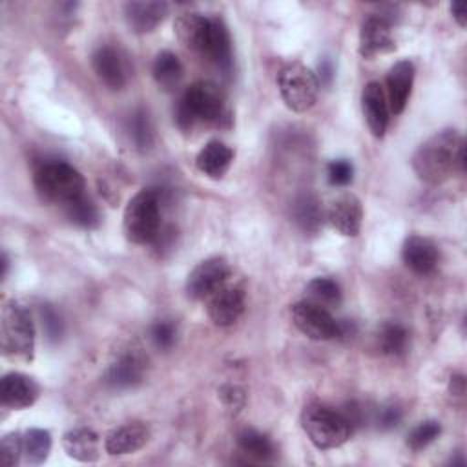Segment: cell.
I'll list each match as a JSON object with an SVG mask.
<instances>
[{
	"mask_svg": "<svg viewBox=\"0 0 467 467\" xmlns=\"http://www.w3.org/2000/svg\"><path fill=\"white\" fill-rule=\"evenodd\" d=\"M412 168L420 181L440 184L452 171L465 170V146L456 130H441L429 137L412 155Z\"/></svg>",
	"mask_w": 467,
	"mask_h": 467,
	"instance_id": "obj_1",
	"label": "cell"
},
{
	"mask_svg": "<svg viewBox=\"0 0 467 467\" xmlns=\"http://www.w3.org/2000/svg\"><path fill=\"white\" fill-rule=\"evenodd\" d=\"M228 119L226 99L219 86L199 80L186 88L175 106V120L182 131H190L199 124L221 126Z\"/></svg>",
	"mask_w": 467,
	"mask_h": 467,
	"instance_id": "obj_2",
	"label": "cell"
},
{
	"mask_svg": "<svg viewBox=\"0 0 467 467\" xmlns=\"http://www.w3.org/2000/svg\"><path fill=\"white\" fill-rule=\"evenodd\" d=\"M162 195L155 188L137 192L124 208V234L135 244H151L161 230Z\"/></svg>",
	"mask_w": 467,
	"mask_h": 467,
	"instance_id": "obj_3",
	"label": "cell"
},
{
	"mask_svg": "<svg viewBox=\"0 0 467 467\" xmlns=\"http://www.w3.org/2000/svg\"><path fill=\"white\" fill-rule=\"evenodd\" d=\"M2 354L11 361H31L35 352V328L29 312L16 301H5L0 312Z\"/></svg>",
	"mask_w": 467,
	"mask_h": 467,
	"instance_id": "obj_4",
	"label": "cell"
},
{
	"mask_svg": "<svg viewBox=\"0 0 467 467\" xmlns=\"http://www.w3.org/2000/svg\"><path fill=\"white\" fill-rule=\"evenodd\" d=\"M35 188L44 201L66 206L84 195V177L67 162L49 161L35 171Z\"/></svg>",
	"mask_w": 467,
	"mask_h": 467,
	"instance_id": "obj_5",
	"label": "cell"
},
{
	"mask_svg": "<svg viewBox=\"0 0 467 467\" xmlns=\"http://www.w3.org/2000/svg\"><path fill=\"white\" fill-rule=\"evenodd\" d=\"M301 425L308 440L323 451L343 445L352 432L345 414L325 405H308L301 414Z\"/></svg>",
	"mask_w": 467,
	"mask_h": 467,
	"instance_id": "obj_6",
	"label": "cell"
},
{
	"mask_svg": "<svg viewBox=\"0 0 467 467\" xmlns=\"http://www.w3.org/2000/svg\"><path fill=\"white\" fill-rule=\"evenodd\" d=\"M277 86L283 102L297 113L310 109L319 93L317 77L301 62H288L277 73Z\"/></svg>",
	"mask_w": 467,
	"mask_h": 467,
	"instance_id": "obj_7",
	"label": "cell"
},
{
	"mask_svg": "<svg viewBox=\"0 0 467 467\" xmlns=\"http://www.w3.org/2000/svg\"><path fill=\"white\" fill-rule=\"evenodd\" d=\"M294 325L306 337L316 341H327L339 336V323L330 312L312 301H299L290 310Z\"/></svg>",
	"mask_w": 467,
	"mask_h": 467,
	"instance_id": "obj_8",
	"label": "cell"
},
{
	"mask_svg": "<svg viewBox=\"0 0 467 467\" xmlns=\"http://www.w3.org/2000/svg\"><path fill=\"white\" fill-rule=\"evenodd\" d=\"M230 277V265L224 257H208L201 261L186 279V294L192 299H208L224 286Z\"/></svg>",
	"mask_w": 467,
	"mask_h": 467,
	"instance_id": "obj_9",
	"label": "cell"
},
{
	"mask_svg": "<svg viewBox=\"0 0 467 467\" xmlns=\"http://www.w3.org/2000/svg\"><path fill=\"white\" fill-rule=\"evenodd\" d=\"M244 310V292L239 286H223L208 297V316L217 327L234 325Z\"/></svg>",
	"mask_w": 467,
	"mask_h": 467,
	"instance_id": "obj_10",
	"label": "cell"
},
{
	"mask_svg": "<svg viewBox=\"0 0 467 467\" xmlns=\"http://www.w3.org/2000/svg\"><path fill=\"white\" fill-rule=\"evenodd\" d=\"M40 394L38 385L26 374L9 372L0 381V401L5 409L22 410L31 407Z\"/></svg>",
	"mask_w": 467,
	"mask_h": 467,
	"instance_id": "obj_11",
	"label": "cell"
},
{
	"mask_svg": "<svg viewBox=\"0 0 467 467\" xmlns=\"http://www.w3.org/2000/svg\"><path fill=\"white\" fill-rule=\"evenodd\" d=\"M394 36L387 18L383 16H368L359 31V53L365 58H372L383 53L392 51Z\"/></svg>",
	"mask_w": 467,
	"mask_h": 467,
	"instance_id": "obj_12",
	"label": "cell"
},
{
	"mask_svg": "<svg viewBox=\"0 0 467 467\" xmlns=\"http://www.w3.org/2000/svg\"><path fill=\"white\" fill-rule=\"evenodd\" d=\"M91 66L99 80L109 89L124 88L128 80V67L120 53L111 46H100L93 57Z\"/></svg>",
	"mask_w": 467,
	"mask_h": 467,
	"instance_id": "obj_13",
	"label": "cell"
},
{
	"mask_svg": "<svg viewBox=\"0 0 467 467\" xmlns=\"http://www.w3.org/2000/svg\"><path fill=\"white\" fill-rule=\"evenodd\" d=\"M414 84V64L398 60L387 73V104L394 115H400L410 97Z\"/></svg>",
	"mask_w": 467,
	"mask_h": 467,
	"instance_id": "obj_14",
	"label": "cell"
},
{
	"mask_svg": "<svg viewBox=\"0 0 467 467\" xmlns=\"http://www.w3.org/2000/svg\"><path fill=\"white\" fill-rule=\"evenodd\" d=\"M361 108L370 133L381 139L389 126V104L379 82L372 80L365 84L361 91Z\"/></svg>",
	"mask_w": 467,
	"mask_h": 467,
	"instance_id": "obj_15",
	"label": "cell"
},
{
	"mask_svg": "<svg viewBox=\"0 0 467 467\" xmlns=\"http://www.w3.org/2000/svg\"><path fill=\"white\" fill-rule=\"evenodd\" d=\"M327 217L330 224L343 235L354 237L359 234L361 219H363V208L356 195L343 193L336 201H332Z\"/></svg>",
	"mask_w": 467,
	"mask_h": 467,
	"instance_id": "obj_16",
	"label": "cell"
},
{
	"mask_svg": "<svg viewBox=\"0 0 467 467\" xmlns=\"http://www.w3.org/2000/svg\"><path fill=\"white\" fill-rule=\"evenodd\" d=\"M173 29L181 44L202 55L212 29V18L199 13H182L175 18Z\"/></svg>",
	"mask_w": 467,
	"mask_h": 467,
	"instance_id": "obj_17",
	"label": "cell"
},
{
	"mask_svg": "<svg viewBox=\"0 0 467 467\" xmlns=\"http://www.w3.org/2000/svg\"><path fill=\"white\" fill-rule=\"evenodd\" d=\"M401 257L407 268H410L420 275H427L436 268L440 254L432 241L420 235H410L403 243Z\"/></svg>",
	"mask_w": 467,
	"mask_h": 467,
	"instance_id": "obj_18",
	"label": "cell"
},
{
	"mask_svg": "<svg viewBox=\"0 0 467 467\" xmlns=\"http://www.w3.org/2000/svg\"><path fill=\"white\" fill-rule=\"evenodd\" d=\"M126 22L135 33H150L153 31L168 15L166 2H151V0H139L128 2L124 7Z\"/></svg>",
	"mask_w": 467,
	"mask_h": 467,
	"instance_id": "obj_19",
	"label": "cell"
},
{
	"mask_svg": "<svg viewBox=\"0 0 467 467\" xmlns=\"http://www.w3.org/2000/svg\"><path fill=\"white\" fill-rule=\"evenodd\" d=\"M148 438H150L148 427L144 423L133 421V423H126V425L113 429L106 436L104 447H106V452L113 454V456L131 454V452L139 451L140 447H144Z\"/></svg>",
	"mask_w": 467,
	"mask_h": 467,
	"instance_id": "obj_20",
	"label": "cell"
},
{
	"mask_svg": "<svg viewBox=\"0 0 467 467\" xmlns=\"http://www.w3.org/2000/svg\"><path fill=\"white\" fill-rule=\"evenodd\" d=\"M234 161V151L221 140H210L195 157L197 170L210 179H221Z\"/></svg>",
	"mask_w": 467,
	"mask_h": 467,
	"instance_id": "obj_21",
	"label": "cell"
},
{
	"mask_svg": "<svg viewBox=\"0 0 467 467\" xmlns=\"http://www.w3.org/2000/svg\"><path fill=\"white\" fill-rule=\"evenodd\" d=\"M144 376V359L137 352L122 354L106 372V383L115 389L137 385Z\"/></svg>",
	"mask_w": 467,
	"mask_h": 467,
	"instance_id": "obj_22",
	"label": "cell"
},
{
	"mask_svg": "<svg viewBox=\"0 0 467 467\" xmlns=\"http://www.w3.org/2000/svg\"><path fill=\"white\" fill-rule=\"evenodd\" d=\"M62 447L66 454L77 462H97L100 456L99 436L91 429L78 427L64 434Z\"/></svg>",
	"mask_w": 467,
	"mask_h": 467,
	"instance_id": "obj_23",
	"label": "cell"
},
{
	"mask_svg": "<svg viewBox=\"0 0 467 467\" xmlns=\"http://www.w3.org/2000/svg\"><path fill=\"white\" fill-rule=\"evenodd\" d=\"M202 57H206L210 62H213L217 67L224 71L232 67L230 33L221 18H212V29Z\"/></svg>",
	"mask_w": 467,
	"mask_h": 467,
	"instance_id": "obj_24",
	"label": "cell"
},
{
	"mask_svg": "<svg viewBox=\"0 0 467 467\" xmlns=\"http://www.w3.org/2000/svg\"><path fill=\"white\" fill-rule=\"evenodd\" d=\"M292 215L296 224L306 234H316L323 226L325 213H323L321 202L312 193H303L294 201Z\"/></svg>",
	"mask_w": 467,
	"mask_h": 467,
	"instance_id": "obj_25",
	"label": "cell"
},
{
	"mask_svg": "<svg viewBox=\"0 0 467 467\" xmlns=\"http://www.w3.org/2000/svg\"><path fill=\"white\" fill-rule=\"evenodd\" d=\"M151 73H153V78L155 82L170 91L173 89L179 80L182 78V64L179 60V57L171 51H161L155 60H153V67H151Z\"/></svg>",
	"mask_w": 467,
	"mask_h": 467,
	"instance_id": "obj_26",
	"label": "cell"
},
{
	"mask_svg": "<svg viewBox=\"0 0 467 467\" xmlns=\"http://www.w3.org/2000/svg\"><path fill=\"white\" fill-rule=\"evenodd\" d=\"M308 299L323 308H334L341 303V288L330 277H316L305 288Z\"/></svg>",
	"mask_w": 467,
	"mask_h": 467,
	"instance_id": "obj_27",
	"label": "cell"
},
{
	"mask_svg": "<svg viewBox=\"0 0 467 467\" xmlns=\"http://www.w3.org/2000/svg\"><path fill=\"white\" fill-rule=\"evenodd\" d=\"M24 456L31 465H40L47 460L51 451V434L44 429H29L22 436Z\"/></svg>",
	"mask_w": 467,
	"mask_h": 467,
	"instance_id": "obj_28",
	"label": "cell"
},
{
	"mask_svg": "<svg viewBox=\"0 0 467 467\" xmlns=\"http://www.w3.org/2000/svg\"><path fill=\"white\" fill-rule=\"evenodd\" d=\"M237 443H239V449L254 460L266 462L274 456V443L270 441L268 436H265L255 429H243L237 436Z\"/></svg>",
	"mask_w": 467,
	"mask_h": 467,
	"instance_id": "obj_29",
	"label": "cell"
},
{
	"mask_svg": "<svg viewBox=\"0 0 467 467\" xmlns=\"http://www.w3.org/2000/svg\"><path fill=\"white\" fill-rule=\"evenodd\" d=\"M378 343H379V348L383 354H389V356H400L405 352L407 348V343H409V332L405 330L403 325L400 323H385L379 330V336H378Z\"/></svg>",
	"mask_w": 467,
	"mask_h": 467,
	"instance_id": "obj_30",
	"label": "cell"
},
{
	"mask_svg": "<svg viewBox=\"0 0 467 467\" xmlns=\"http://www.w3.org/2000/svg\"><path fill=\"white\" fill-rule=\"evenodd\" d=\"M66 215L71 223L82 226V228H93L99 224V212L97 206L84 195H80L78 199L67 202L64 206Z\"/></svg>",
	"mask_w": 467,
	"mask_h": 467,
	"instance_id": "obj_31",
	"label": "cell"
},
{
	"mask_svg": "<svg viewBox=\"0 0 467 467\" xmlns=\"http://www.w3.org/2000/svg\"><path fill=\"white\" fill-rule=\"evenodd\" d=\"M130 133L137 148L148 150L153 142V126L144 109H137L130 119Z\"/></svg>",
	"mask_w": 467,
	"mask_h": 467,
	"instance_id": "obj_32",
	"label": "cell"
},
{
	"mask_svg": "<svg viewBox=\"0 0 467 467\" xmlns=\"http://www.w3.org/2000/svg\"><path fill=\"white\" fill-rule=\"evenodd\" d=\"M440 432H441L440 421H436V420L423 421V423H420L418 427L412 429V432L407 438V445L412 451H421L427 445H431L440 436Z\"/></svg>",
	"mask_w": 467,
	"mask_h": 467,
	"instance_id": "obj_33",
	"label": "cell"
},
{
	"mask_svg": "<svg viewBox=\"0 0 467 467\" xmlns=\"http://www.w3.org/2000/svg\"><path fill=\"white\" fill-rule=\"evenodd\" d=\"M20 454H24V443L22 434L9 432L0 441V460L4 467H13L18 463Z\"/></svg>",
	"mask_w": 467,
	"mask_h": 467,
	"instance_id": "obj_34",
	"label": "cell"
},
{
	"mask_svg": "<svg viewBox=\"0 0 467 467\" xmlns=\"http://www.w3.org/2000/svg\"><path fill=\"white\" fill-rule=\"evenodd\" d=\"M40 319H42V328L46 332V337L49 341H58L62 332H64V325L60 316L57 314V310L51 305H42L40 306Z\"/></svg>",
	"mask_w": 467,
	"mask_h": 467,
	"instance_id": "obj_35",
	"label": "cell"
},
{
	"mask_svg": "<svg viewBox=\"0 0 467 467\" xmlns=\"http://www.w3.org/2000/svg\"><path fill=\"white\" fill-rule=\"evenodd\" d=\"M327 175H328V182L330 184H334V186H347L348 182H352L354 166L347 159H336V161H332L328 164Z\"/></svg>",
	"mask_w": 467,
	"mask_h": 467,
	"instance_id": "obj_36",
	"label": "cell"
},
{
	"mask_svg": "<svg viewBox=\"0 0 467 467\" xmlns=\"http://www.w3.org/2000/svg\"><path fill=\"white\" fill-rule=\"evenodd\" d=\"M151 339L162 350L171 348V345L175 343V325L171 321H164V319L157 321L151 327Z\"/></svg>",
	"mask_w": 467,
	"mask_h": 467,
	"instance_id": "obj_37",
	"label": "cell"
},
{
	"mask_svg": "<svg viewBox=\"0 0 467 467\" xmlns=\"http://www.w3.org/2000/svg\"><path fill=\"white\" fill-rule=\"evenodd\" d=\"M219 398L232 410H239L244 405V392L235 385H223L219 389Z\"/></svg>",
	"mask_w": 467,
	"mask_h": 467,
	"instance_id": "obj_38",
	"label": "cell"
},
{
	"mask_svg": "<svg viewBox=\"0 0 467 467\" xmlns=\"http://www.w3.org/2000/svg\"><path fill=\"white\" fill-rule=\"evenodd\" d=\"M177 239V230L173 226H161L159 234L155 235V239L151 241V244L155 246V250L162 255L164 252L171 250Z\"/></svg>",
	"mask_w": 467,
	"mask_h": 467,
	"instance_id": "obj_39",
	"label": "cell"
},
{
	"mask_svg": "<svg viewBox=\"0 0 467 467\" xmlns=\"http://www.w3.org/2000/svg\"><path fill=\"white\" fill-rule=\"evenodd\" d=\"M400 420H401V412L398 407H385L378 414V425L381 429H392L400 423Z\"/></svg>",
	"mask_w": 467,
	"mask_h": 467,
	"instance_id": "obj_40",
	"label": "cell"
},
{
	"mask_svg": "<svg viewBox=\"0 0 467 467\" xmlns=\"http://www.w3.org/2000/svg\"><path fill=\"white\" fill-rule=\"evenodd\" d=\"M451 13H452V18H454L462 27H465V24H467V5H465V2H452Z\"/></svg>",
	"mask_w": 467,
	"mask_h": 467,
	"instance_id": "obj_41",
	"label": "cell"
},
{
	"mask_svg": "<svg viewBox=\"0 0 467 467\" xmlns=\"http://www.w3.org/2000/svg\"><path fill=\"white\" fill-rule=\"evenodd\" d=\"M449 390L456 396H462L463 390H465V381H463V376H454L451 378V383H449Z\"/></svg>",
	"mask_w": 467,
	"mask_h": 467,
	"instance_id": "obj_42",
	"label": "cell"
},
{
	"mask_svg": "<svg viewBox=\"0 0 467 467\" xmlns=\"http://www.w3.org/2000/svg\"><path fill=\"white\" fill-rule=\"evenodd\" d=\"M319 71H321V80H325V82H330V78H332V66H330V62H323V64H319Z\"/></svg>",
	"mask_w": 467,
	"mask_h": 467,
	"instance_id": "obj_43",
	"label": "cell"
},
{
	"mask_svg": "<svg viewBox=\"0 0 467 467\" xmlns=\"http://www.w3.org/2000/svg\"><path fill=\"white\" fill-rule=\"evenodd\" d=\"M7 268H9V261H7V255L4 254L2 255V277L7 275Z\"/></svg>",
	"mask_w": 467,
	"mask_h": 467,
	"instance_id": "obj_44",
	"label": "cell"
}]
</instances>
